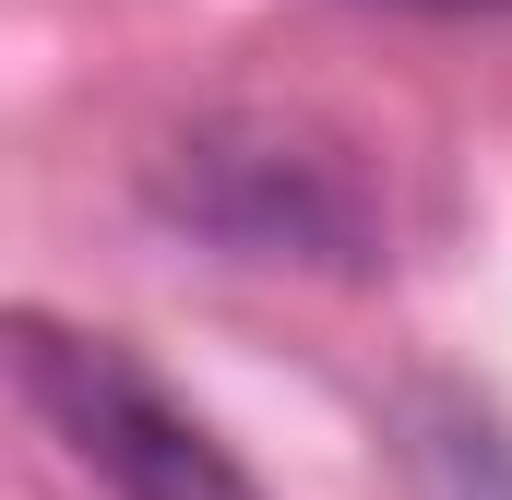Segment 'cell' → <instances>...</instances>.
Segmentation results:
<instances>
[{
	"label": "cell",
	"instance_id": "6da1fadb",
	"mask_svg": "<svg viewBox=\"0 0 512 500\" xmlns=\"http://www.w3.org/2000/svg\"><path fill=\"white\" fill-rule=\"evenodd\" d=\"M155 203L179 227H203L215 250L239 262H310V274H370V191L334 143L286 120H203L155 155Z\"/></svg>",
	"mask_w": 512,
	"mask_h": 500
},
{
	"label": "cell",
	"instance_id": "7a4b0ae2",
	"mask_svg": "<svg viewBox=\"0 0 512 500\" xmlns=\"http://www.w3.org/2000/svg\"><path fill=\"white\" fill-rule=\"evenodd\" d=\"M12 381H24V405L48 417V441L96 477L108 500H262L239 477V453L203 429V417H179L131 346L108 334H72V322H48V310H24L12 322Z\"/></svg>",
	"mask_w": 512,
	"mask_h": 500
},
{
	"label": "cell",
	"instance_id": "3957f363",
	"mask_svg": "<svg viewBox=\"0 0 512 500\" xmlns=\"http://www.w3.org/2000/svg\"><path fill=\"white\" fill-rule=\"evenodd\" d=\"M417 489L429 500H512V429L477 393H417Z\"/></svg>",
	"mask_w": 512,
	"mask_h": 500
},
{
	"label": "cell",
	"instance_id": "277c9868",
	"mask_svg": "<svg viewBox=\"0 0 512 500\" xmlns=\"http://www.w3.org/2000/svg\"><path fill=\"white\" fill-rule=\"evenodd\" d=\"M393 12H512V0H393Z\"/></svg>",
	"mask_w": 512,
	"mask_h": 500
}]
</instances>
